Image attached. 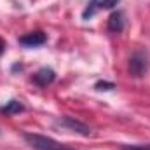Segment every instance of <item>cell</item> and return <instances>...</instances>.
<instances>
[{
	"mask_svg": "<svg viewBox=\"0 0 150 150\" xmlns=\"http://www.w3.org/2000/svg\"><path fill=\"white\" fill-rule=\"evenodd\" d=\"M4 51H5V42H4V40L0 38V56L4 54Z\"/></svg>",
	"mask_w": 150,
	"mask_h": 150,
	"instance_id": "obj_11",
	"label": "cell"
},
{
	"mask_svg": "<svg viewBox=\"0 0 150 150\" xmlns=\"http://www.w3.org/2000/svg\"><path fill=\"white\" fill-rule=\"evenodd\" d=\"M149 67H150L149 54L145 51H136L129 58V74L133 77H143L149 72Z\"/></svg>",
	"mask_w": 150,
	"mask_h": 150,
	"instance_id": "obj_2",
	"label": "cell"
},
{
	"mask_svg": "<svg viewBox=\"0 0 150 150\" xmlns=\"http://www.w3.org/2000/svg\"><path fill=\"white\" fill-rule=\"evenodd\" d=\"M0 134H2V131H0Z\"/></svg>",
	"mask_w": 150,
	"mask_h": 150,
	"instance_id": "obj_12",
	"label": "cell"
},
{
	"mask_svg": "<svg viewBox=\"0 0 150 150\" xmlns=\"http://www.w3.org/2000/svg\"><path fill=\"white\" fill-rule=\"evenodd\" d=\"M124 150H150V145H134V147H124Z\"/></svg>",
	"mask_w": 150,
	"mask_h": 150,
	"instance_id": "obj_10",
	"label": "cell"
},
{
	"mask_svg": "<svg viewBox=\"0 0 150 150\" xmlns=\"http://www.w3.org/2000/svg\"><path fill=\"white\" fill-rule=\"evenodd\" d=\"M45 42H47V35L44 32H32L19 37V44L23 47H38V45H44Z\"/></svg>",
	"mask_w": 150,
	"mask_h": 150,
	"instance_id": "obj_5",
	"label": "cell"
},
{
	"mask_svg": "<svg viewBox=\"0 0 150 150\" xmlns=\"http://www.w3.org/2000/svg\"><path fill=\"white\" fill-rule=\"evenodd\" d=\"M25 140L28 142V145L35 150H74L70 147H65L61 143H58L56 140L44 136V134H37V133H26Z\"/></svg>",
	"mask_w": 150,
	"mask_h": 150,
	"instance_id": "obj_1",
	"label": "cell"
},
{
	"mask_svg": "<svg viewBox=\"0 0 150 150\" xmlns=\"http://www.w3.org/2000/svg\"><path fill=\"white\" fill-rule=\"evenodd\" d=\"M94 87L98 91H112V89H115V84L113 82H108V80H98L94 84Z\"/></svg>",
	"mask_w": 150,
	"mask_h": 150,
	"instance_id": "obj_9",
	"label": "cell"
},
{
	"mask_svg": "<svg viewBox=\"0 0 150 150\" xmlns=\"http://www.w3.org/2000/svg\"><path fill=\"white\" fill-rule=\"evenodd\" d=\"M126 26V16L122 11H117L113 12L112 16L108 18V32L112 33H120Z\"/></svg>",
	"mask_w": 150,
	"mask_h": 150,
	"instance_id": "obj_7",
	"label": "cell"
},
{
	"mask_svg": "<svg viewBox=\"0 0 150 150\" xmlns=\"http://www.w3.org/2000/svg\"><path fill=\"white\" fill-rule=\"evenodd\" d=\"M120 0H91L89 5L86 7V11L82 12V18L84 19H89L93 18L98 11H107V9H113Z\"/></svg>",
	"mask_w": 150,
	"mask_h": 150,
	"instance_id": "obj_4",
	"label": "cell"
},
{
	"mask_svg": "<svg viewBox=\"0 0 150 150\" xmlns=\"http://www.w3.org/2000/svg\"><path fill=\"white\" fill-rule=\"evenodd\" d=\"M25 110V107H23V103L21 101H18V100H11V101H7L4 107H0V113H5V115H12V113H19Z\"/></svg>",
	"mask_w": 150,
	"mask_h": 150,
	"instance_id": "obj_8",
	"label": "cell"
},
{
	"mask_svg": "<svg viewBox=\"0 0 150 150\" xmlns=\"http://www.w3.org/2000/svg\"><path fill=\"white\" fill-rule=\"evenodd\" d=\"M54 79H56V74H54V70L52 68H47V67H44V68H40L37 74L33 75V82L40 86V87H45V86H49V84H52L54 82Z\"/></svg>",
	"mask_w": 150,
	"mask_h": 150,
	"instance_id": "obj_6",
	"label": "cell"
},
{
	"mask_svg": "<svg viewBox=\"0 0 150 150\" xmlns=\"http://www.w3.org/2000/svg\"><path fill=\"white\" fill-rule=\"evenodd\" d=\"M54 126L56 127H63V129H68V131H74L79 133L82 136H89L91 134V127L80 120H77L75 117H61V119H56L54 120Z\"/></svg>",
	"mask_w": 150,
	"mask_h": 150,
	"instance_id": "obj_3",
	"label": "cell"
}]
</instances>
